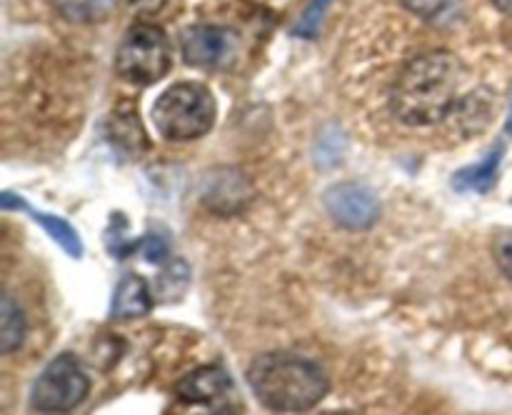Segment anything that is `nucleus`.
<instances>
[{"label":"nucleus","mask_w":512,"mask_h":415,"mask_svg":"<svg viewBox=\"0 0 512 415\" xmlns=\"http://www.w3.org/2000/svg\"><path fill=\"white\" fill-rule=\"evenodd\" d=\"M503 155L505 148L498 145L483 163L458 170V173L453 175V188L463 190V193L465 190H473V193H488V190H493V185L498 183V170L500 163H503Z\"/></svg>","instance_id":"f8f14e48"},{"label":"nucleus","mask_w":512,"mask_h":415,"mask_svg":"<svg viewBox=\"0 0 512 415\" xmlns=\"http://www.w3.org/2000/svg\"><path fill=\"white\" fill-rule=\"evenodd\" d=\"M465 68L453 53H425L410 60L390 93V108L410 128L435 125L460 103Z\"/></svg>","instance_id":"f257e3e1"},{"label":"nucleus","mask_w":512,"mask_h":415,"mask_svg":"<svg viewBox=\"0 0 512 415\" xmlns=\"http://www.w3.org/2000/svg\"><path fill=\"white\" fill-rule=\"evenodd\" d=\"M505 128H508V133L512 135V108H510V115H508V125H505Z\"/></svg>","instance_id":"412c9836"},{"label":"nucleus","mask_w":512,"mask_h":415,"mask_svg":"<svg viewBox=\"0 0 512 415\" xmlns=\"http://www.w3.org/2000/svg\"><path fill=\"white\" fill-rule=\"evenodd\" d=\"M153 293H150L148 283H145L140 275L128 273L118 283L113 295V308H110V315L113 318H140V315H148L153 310Z\"/></svg>","instance_id":"9d476101"},{"label":"nucleus","mask_w":512,"mask_h":415,"mask_svg":"<svg viewBox=\"0 0 512 415\" xmlns=\"http://www.w3.org/2000/svg\"><path fill=\"white\" fill-rule=\"evenodd\" d=\"M330 218L345 230H368L380 218V200L370 188L358 183L330 185L323 193Z\"/></svg>","instance_id":"423d86ee"},{"label":"nucleus","mask_w":512,"mask_h":415,"mask_svg":"<svg viewBox=\"0 0 512 415\" xmlns=\"http://www.w3.org/2000/svg\"><path fill=\"white\" fill-rule=\"evenodd\" d=\"M493 3H495V8L500 10V13L512 15V0H493Z\"/></svg>","instance_id":"aec40b11"},{"label":"nucleus","mask_w":512,"mask_h":415,"mask_svg":"<svg viewBox=\"0 0 512 415\" xmlns=\"http://www.w3.org/2000/svg\"><path fill=\"white\" fill-rule=\"evenodd\" d=\"M330 3H333V0H310V5L305 8V13L300 15L293 33L300 35V38H315V35L320 33V25H323Z\"/></svg>","instance_id":"f3484780"},{"label":"nucleus","mask_w":512,"mask_h":415,"mask_svg":"<svg viewBox=\"0 0 512 415\" xmlns=\"http://www.w3.org/2000/svg\"><path fill=\"white\" fill-rule=\"evenodd\" d=\"M90 393V378L83 363L73 353H63L50 360L35 378L30 403L43 413H68L78 408Z\"/></svg>","instance_id":"39448f33"},{"label":"nucleus","mask_w":512,"mask_h":415,"mask_svg":"<svg viewBox=\"0 0 512 415\" xmlns=\"http://www.w3.org/2000/svg\"><path fill=\"white\" fill-rule=\"evenodd\" d=\"M230 393H233V380H230L228 370L220 365H205V368L193 370L178 383V395L185 403H225Z\"/></svg>","instance_id":"6e6552de"},{"label":"nucleus","mask_w":512,"mask_h":415,"mask_svg":"<svg viewBox=\"0 0 512 415\" xmlns=\"http://www.w3.org/2000/svg\"><path fill=\"white\" fill-rule=\"evenodd\" d=\"M190 283V268L185 260H173L158 275V300L160 303H178Z\"/></svg>","instance_id":"4468645a"},{"label":"nucleus","mask_w":512,"mask_h":415,"mask_svg":"<svg viewBox=\"0 0 512 415\" xmlns=\"http://www.w3.org/2000/svg\"><path fill=\"white\" fill-rule=\"evenodd\" d=\"M248 185L243 183V175L235 170H223L218 173L215 183H208V193H205V203L208 208L218 210V213H233L245 205V193Z\"/></svg>","instance_id":"9b49d317"},{"label":"nucleus","mask_w":512,"mask_h":415,"mask_svg":"<svg viewBox=\"0 0 512 415\" xmlns=\"http://www.w3.org/2000/svg\"><path fill=\"white\" fill-rule=\"evenodd\" d=\"M3 208L5 210H23V213H28L30 218H33L35 223H38L40 228H43L45 233L53 238V243H58L60 248L70 255V258H75V260L83 258V240H80V235L75 233V228L65 218H60V215L43 213V210H35L28 200H23L20 195L10 193V190H5L3 193Z\"/></svg>","instance_id":"1a4fd4ad"},{"label":"nucleus","mask_w":512,"mask_h":415,"mask_svg":"<svg viewBox=\"0 0 512 415\" xmlns=\"http://www.w3.org/2000/svg\"><path fill=\"white\" fill-rule=\"evenodd\" d=\"M405 5V10H410L418 18L430 20V23H440V20L448 18L455 10L458 0H400Z\"/></svg>","instance_id":"dca6fc26"},{"label":"nucleus","mask_w":512,"mask_h":415,"mask_svg":"<svg viewBox=\"0 0 512 415\" xmlns=\"http://www.w3.org/2000/svg\"><path fill=\"white\" fill-rule=\"evenodd\" d=\"M218 105L208 85L183 80L160 93L153 105V123L165 140L188 143L208 135L215 125Z\"/></svg>","instance_id":"7ed1b4c3"},{"label":"nucleus","mask_w":512,"mask_h":415,"mask_svg":"<svg viewBox=\"0 0 512 415\" xmlns=\"http://www.w3.org/2000/svg\"><path fill=\"white\" fill-rule=\"evenodd\" d=\"M173 68V45L163 28L138 23L123 35L115 53V70L125 83L155 85Z\"/></svg>","instance_id":"20e7f679"},{"label":"nucleus","mask_w":512,"mask_h":415,"mask_svg":"<svg viewBox=\"0 0 512 415\" xmlns=\"http://www.w3.org/2000/svg\"><path fill=\"white\" fill-rule=\"evenodd\" d=\"M233 48V33L218 28V25H193L180 35L183 60L195 68H220L223 63H228Z\"/></svg>","instance_id":"0eeeda50"},{"label":"nucleus","mask_w":512,"mask_h":415,"mask_svg":"<svg viewBox=\"0 0 512 415\" xmlns=\"http://www.w3.org/2000/svg\"><path fill=\"white\" fill-rule=\"evenodd\" d=\"M115 0H53L55 10L70 23H95L113 10Z\"/></svg>","instance_id":"2eb2a0df"},{"label":"nucleus","mask_w":512,"mask_h":415,"mask_svg":"<svg viewBox=\"0 0 512 415\" xmlns=\"http://www.w3.org/2000/svg\"><path fill=\"white\" fill-rule=\"evenodd\" d=\"M248 385L270 410L300 413L328 395L330 380L315 360L295 353H265L250 363Z\"/></svg>","instance_id":"f03ea898"},{"label":"nucleus","mask_w":512,"mask_h":415,"mask_svg":"<svg viewBox=\"0 0 512 415\" xmlns=\"http://www.w3.org/2000/svg\"><path fill=\"white\" fill-rule=\"evenodd\" d=\"M140 255L145 260H150V263H165V258H168V245H165V240L160 235L150 233L140 240Z\"/></svg>","instance_id":"6ab92c4d"},{"label":"nucleus","mask_w":512,"mask_h":415,"mask_svg":"<svg viewBox=\"0 0 512 415\" xmlns=\"http://www.w3.org/2000/svg\"><path fill=\"white\" fill-rule=\"evenodd\" d=\"M25 340V315L18 308V303L10 298H3L0 303V353H13L23 345Z\"/></svg>","instance_id":"ddd939ff"},{"label":"nucleus","mask_w":512,"mask_h":415,"mask_svg":"<svg viewBox=\"0 0 512 415\" xmlns=\"http://www.w3.org/2000/svg\"><path fill=\"white\" fill-rule=\"evenodd\" d=\"M493 255L500 273H503L508 280H512V228L500 230V233L495 235Z\"/></svg>","instance_id":"a211bd4d"}]
</instances>
